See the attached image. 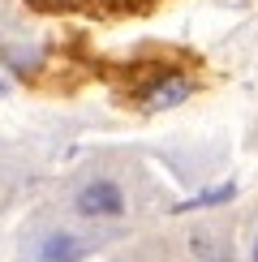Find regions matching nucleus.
Returning <instances> with one entry per match:
<instances>
[{
	"label": "nucleus",
	"mask_w": 258,
	"mask_h": 262,
	"mask_svg": "<svg viewBox=\"0 0 258 262\" xmlns=\"http://www.w3.org/2000/svg\"><path fill=\"white\" fill-rule=\"evenodd\" d=\"M5 95H9V82H5V78H0V99H5Z\"/></svg>",
	"instance_id": "6"
},
{
	"label": "nucleus",
	"mask_w": 258,
	"mask_h": 262,
	"mask_svg": "<svg viewBox=\"0 0 258 262\" xmlns=\"http://www.w3.org/2000/svg\"><path fill=\"white\" fill-rule=\"evenodd\" d=\"M30 9H39V13H64V9H78L82 0H26Z\"/></svg>",
	"instance_id": "5"
},
{
	"label": "nucleus",
	"mask_w": 258,
	"mask_h": 262,
	"mask_svg": "<svg viewBox=\"0 0 258 262\" xmlns=\"http://www.w3.org/2000/svg\"><path fill=\"white\" fill-rule=\"evenodd\" d=\"M232 193H236V185H215V189H207V193H198V198L181 202L177 211H193V206H220V202H228Z\"/></svg>",
	"instance_id": "4"
},
{
	"label": "nucleus",
	"mask_w": 258,
	"mask_h": 262,
	"mask_svg": "<svg viewBox=\"0 0 258 262\" xmlns=\"http://www.w3.org/2000/svg\"><path fill=\"white\" fill-rule=\"evenodd\" d=\"M73 206H78V215H86V220H112V215H125V193L116 181H91L78 189V198H73Z\"/></svg>",
	"instance_id": "2"
},
{
	"label": "nucleus",
	"mask_w": 258,
	"mask_h": 262,
	"mask_svg": "<svg viewBox=\"0 0 258 262\" xmlns=\"http://www.w3.org/2000/svg\"><path fill=\"white\" fill-rule=\"evenodd\" d=\"M193 95V82L185 78V73H164V78H155L142 91V112H164V107H177L185 103Z\"/></svg>",
	"instance_id": "3"
},
{
	"label": "nucleus",
	"mask_w": 258,
	"mask_h": 262,
	"mask_svg": "<svg viewBox=\"0 0 258 262\" xmlns=\"http://www.w3.org/2000/svg\"><path fill=\"white\" fill-rule=\"evenodd\" d=\"M254 262H258V241H254Z\"/></svg>",
	"instance_id": "7"
},
{
	"label": "nucleus",
	"mask_w": 258,
	"mask_h": 262,
	"mask_svg": "<svg viewBox=\"0 0 258 262\" xmlns=\"http://www.w3.org/2000/svg\"><path fill=\"white\" fill-rule=\"evenodd\" d=\"M82 258H86V241L78 232H69V228L39 232L22 254V262H82Z\"/></svg>",
	"instance_id": "1"
}]
</instances>
